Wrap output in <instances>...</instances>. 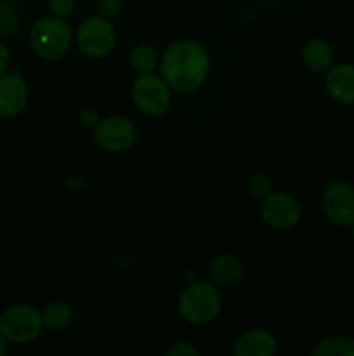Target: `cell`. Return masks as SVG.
I'll use <instances>...</instances> for the list:
<instances>
[{"label": "cell", "mask_w": 354, "mask_h": 356, "mask_svg": "<svg viewBox=\"0 0 354 356\" xmlns=\"http://www.w3.org/2000/svg\"><path fill=\"white\" fill-rule=\"evenodd\" d=\"M260 219L273 229H292L301 222L302 205L292 195L273 191L260 204Z\"/></svg>", "instance_id": "7"}, {"label": "cell", "mask_w": 354, "mask_h": 356, "mask_svg": "<svg viewBox=\"0 0 354 356\" xmlns=\"http://www.w3.org/2000/svg\"><path fill=\"white\" fill-rule=\"evenodd\" d=\"M42 322L44 329L52 332L66 330L73 322V308L66 301H51L42 309Z\"/></svg>", "instance_id": "15"}, {"label": "cell", "mask_w": 354, "mask_h": 356, "mask_svg": "<svg viewBox=\"0 0 354 356\" xmlns=\"http://www.w3.org/2000/svg\"><path fill=\"white\" fill-rule=\"evenodd\" d=\"M163 355L167 356H200V351L187 341H176L165 348Z\"/></svg>", "instance_id": "22"}, {"label": "cell", "mask_w": 354, "mask_h": 356, "mask_svg": "<svg viewBox=\"0 0 354 356\" xmlns=\"http://www.w3.org/2000/svg\"><path fill=\"white\" fill-rule=\"evenodd\" d=\"M30 90L26 82L17 72L3 73L0 76V118L17 117L26 108Z\"/></svg>", "instance_id": "10"}, {"label": "cell", "mask_w": 354, "mask_h": 356, "mask_svg": "<svg viewBox=\"0 0 354 356\" xmlns=\"http://www.w3.org/2000/svg\"><path fill=\"white\" fill-rule=\"evenodd\" d=\"M276 351V337L266 329H252L236 341V356H271Z\"/></svg>", "instance_id": "13"}, {"label": "cell", "mask_w": 354, "mask_h": 356, "mask_svg": "<svg viewBox=\"0 0 354 356\" xmlns=\"http://www.w3.org/2000/svg\"><path fill=\"white\" fill-rule=\"evenodd\" d=\"M9 63H10V51L2 40H0V76L3 73H7V68H9Z\"/></svg>", "instance_id": "24"}, {"label": "cell", "mask_w": 354, "mask_h": 356, "mask_svg": "<svg viewBox=\"0 0 354 356\" xmlns=\"http://www.w3.org/2000/svg\"><path fill=\"white\" fill-rule=\"evenodd\" d=\"M246 188H248V191L253 197L264 198L269 193H273V181H271L267 174L255 172L246 179Z\"/></svg>", "instance_id": "19"}, {"label": "cell", "mask_w": 354, "mask_h": 356, "mask_svg": "<svg viewBox=\"0 0 354 356\" xmlns=\"http://www.w3.org/2000/svg\"><path fill=\"white\" fill-rule=\"evenodd\" d=\"M101 122L99 115L96 113L94 110H83L82 113L78 115V124L80 127L87 129V131H94L97 127V124Z\"/></svg>", "instance_id": "23"}, {"label": "cell", "mask_w": 354, "mask_h": 356, "mask_svg": "<svg viewBox=\"0 0 354 356\" xmlns=\"http://www.w3.org/2000/svg\"><path fill=\"white\" fill-rule=\"evenodd\" d=\"M321 207L328 221L337 226L354 222V186L346 181H333L323 191Z\"/></svg>", "instance_id": "9"}, {"label": "cell", "mask_w": 354, "mask_h": 356, "mask_svg": "<svg viewBox=\"0 0 354 356\" xmlns=\"http://www.w3.org/2000/svg\"><path fill=\"white\" fill-rule=\"evenodd\" d=\"M177 309L183 320L193 325L214 322L222 309V296L210 280L193 282L179 296Z\"/></svg>", "instance_id": "2"}, {"label": "cell", "mask_w": 354, "mask_h": 356, "mask_svg": "<svg viewBox=\"0 0 354 356\" xmlns=\"http://www.w3.org/2000/svg\"><path fill=\"white\" fill-rule=\"evenodd\" d=\"M135 138H137V132H135L134 124L120 115L101 118L97 127L94 129L96 143L104 152L110 153L127 152L135 143Z\"/></svg>", "instance_id": "8"}, {"label": "cell", "mask_w": 354, "mask_h": 356, "mask_svg": "<svg viewBox=\"0 0 354 356\" xmlns=\"http://www.w3.org/2000/svg\"><path fill=\"white\" fill-rule=\"evenodd\" d=\"M71 30L61 17H40L30 30L31 49L45 61H58L65 58L71 47Z\"/></svg>", "instance_id": "3"}, {"label": "cell", "mask_w": 354, "mask_h": 356, "mask_svg": "<svg viewBox=\"0 0 354 356\" xmlns=\"http://www.w3.org/2000/svg\"><path fill=\"white\" fill-rule=\"evenodd\" d=\"M351 226H353V229H351V232H353V236H354V222H353V225H351Z\"/></svg>", "instance_id": "26"}, {"label": "cell", "mask_w": 354, "mask_h": 356, "mask_svg": "<svg viewBox=\"0 0 354 356\" xmlns=\"http://www.w3.org/2000/svg\"><path fill=\"white\" fill-rule=\"evenodd\" d=\"M158 54H156L155 47L149 44H137L132 47L130 54H128V65L135 73L142 75V73H153L158 66Z\"/></svg>", "instance_id": "16"}, {"label": "cell", "mask_w": 354, "mask_h": 356, "mask_svg": "<svg viewBox=\"0 0 354 356\" xmlns=\"http://www.w3.org/2000/svg\"><path fill=\"white\" fill-rule=\"evenodd\" d=\"M130 96L139 111L148 117H162L172 104L169 83L155 73H142L134 80Z\"/></svg>", "instance_id": "6"}, {"label": "cell", "mask_w": 354, "mask_h": 356, "mask_svg": "<svg viewBox=\"0 0 354 356\" xmlns=\"http://www.w3.org/2000/svg\"><path fill=\"white\" fill-rule=\"evenodd\" d=\"M207 277L217 287H233L245 277V264L238 256L219 254L208 263Z\"/></svg>", "instance_id": "11"}, {"label": "cell", "mask_w": 354, "mask_h": 356, "mask_svg": "<svg viewBox=\"0 0 354 356\" xmlns=\"http://www.w3.org/2000/svg\"><path fill=\"white\" fill-rule=\"evenodd\" d=\"M21 17L10 0H0V37L12 38L19 33Z\"/></svg>", "instance_id": "18"}, {"label": "cell", "mask_w": 354, "mask_h": 356, "mask_svg": "<svg viewBox=\"0 0 354 356\" xmlns=\"http://www.w3.org/2000/svg\"><path fill=\"white\" fill-rule=\"evenodd\" d=\"M10 2H19V0H10Z\"/></svg>", "instance_id": "27"}, {"label": "cell", "mask_w": 354, "mask_h": 356, "mask_svg": "<svg viewBox=\"0 0 354 356\" xmlns=\"http://www.w3.org/2000/svg\"><path fill=\"white\" fill-rule=\"evenodd\" d=\"M158 66L170 89L180 94H193L207 80L210 58L198 42L177 40L163 51Z\"/></svg>", "instance_id": "1"}, {"label": "cell", "mask_w": 354, "mask_h": 356, "mask_svg": "<svg viewBox=\"0 0 354 356\" xmlns=\"http://www.w3.org/2000/svg\"><path fill=\"white\" fill-rule=\"evenodd\" d=\"M75 40L83 56L90 59H103L115 49L117 33L110 19L96 14L80 23Z\"/></svg>", "instance_id": "5"}, {"label": "cell", "mask_w": 354, "mask_h": 356, "mask_svg": "<svg viewBox=\"0 0 354 356\" xmlns=\"http://www.w3.org/2000/svg\"><path fill=\"white\" fill-rule=\"evenodd\" d=\"M47 6L51 9L52 16L56 17H69L76 9V0H47Z\"/></svg>", "instance_id": "20"}, {"label": "cell", "mask_w": 354, "mask_h": 356, "mask_svg": "<svg viewBox=\"0 0 354 356\" xmlns=\"http://www.w3.org/2000/svg\"><path fill=\"white\" fill-rule=\"evenodd\" d=\"M7 341H6V337L2 336V334H0V356H3L7 353Z\"/></svg>", "instance_id": "25"}, {"label": "cell", "mask_w": 354, "mask_h": 356, "mask_svg": "<svg viewBox=\"0 0 354 356\" xmlns=\"http://www.w3.org/2000/svg\"><path fill=\"white\" fill-rule=\"evenodd\" d=\"M312 356H354V339L346 336H330L319 341L311 351Z\"/></svg>", "instance_id": "17"}, {"label": "cell", "mask_w": 354, "mask_h": 356, "mask_svg": "<svg viewBox=\"0 0 354 356\" xmlns=\"http://www.w3.org/2000/svg\"><path fill=\"white\" fill-rule=\"evenodd\" d=\"M302 61L311 72L325 73L332 68L333 51L328 42L321 38H311L302 47Z\"/></svg>", "instance_id": "14"}, {"label": "cell", "mask_w": 354, "mask_h": 356, "mask_svg": "<svg viewBox=\"0 0 354 356\" xmlns=\"http://www.w3.org/2000/svg\"><path fill=\"white\" fill-rule=\"evenodd\" d=\"M44 330L42 312L30 305H14L0 315V334L9 344L33 343Z\"/></svg>", "instance_id": "4"}, {"label": "cell", "mask_w": 354, "mask_h": 356, "mask_svg": "<svg viewBox=\"0 0 354 356\" xmlns=\"http://www.w3.org/2000/svg\"><path fill=\"white\" fill-rule=\"evenodd\" d=\"M97 14L106 19H115L121 13V0H97L96 2Z\"/></svg>", "instance_id": "21"}, {"label": "cell", "mask_w": 354, "mask_h": 356, "mask_svg": "<svg viewBox=\"0 0 354 356\" xmlns=\"http://www.w3.org/2000/svg\"><path fill=\"white\" fill-rule=\"evenodd\" d=\"M325 89L330 96L342 104H354V65L340 63L326 72Z\"/></svg>", "instance_id": "12"}]
</instances>
